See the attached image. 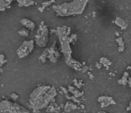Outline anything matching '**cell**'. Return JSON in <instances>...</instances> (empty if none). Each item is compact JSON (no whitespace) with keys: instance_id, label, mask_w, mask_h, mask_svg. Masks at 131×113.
I'll return each mask as SVG.
<instances>
[{"instance_id":"cell-3","label":"cell","mask_w":131,"mask_h":113,"mask_svg":"<svg viewBox=\"0 0 131 113\" xmlns=\"http://www.w3.org/2000/svg\"><path fill=\"white\" fill-rule=\"evenodd\" d=\"M0 113H30V111L16 102L5 100L0 102Z\"/></svg>"},{"instance_id":"cell-12","label":"cell","mask_w":131,"mask_h":113,"mask_svg":"<svg viewBox=\"0 0 131 113\" xmlns=\"http://www.w3.org/2000/svg\"><path fill=\"white\" fill-rule=\"evenodd\" d=\"M98 113H107V112H105V111H99Z\"/></svg>"},{"instance_id":"cell-10","label":"cell","mask_w":131,"mask_h":113,"mask_svg":"<svg viewBox=\"0 0 131 113\" xmlns=\"http://www.w3.org/2000/svg\"><path fill=\"white\" fill-rule=\"evenodd\" d=\"M14 0H0V11H4L5 8L9 7Z\"/></svg>"},{"instance_id":"cell-11","label":"cell","mask_w":131,"mask_h":113,"mask_svg":"<svg viewBox=\"0 0 131 113\" xmlns=\"http://www.w3.org/2000/svg\"><path fill=\"white\" fill-rule=\"evenodd\" d=\"M19 34L21 35V36H24V37H27L29 35V31L27 29H24V30H21L19 31Z\"/></svg>"},{"instance_id":"cell-6","label":"cell","mask_w":131,"mask_h":113,"mask_svg":"<svg viewBox=\"0 0 131 113\" xmlns=\"http://www.w3.org/2000/svg\"><path fill=\"white\" fill-rule=\"evenodd\" d=\"M20 22L25 27V29H27V30H33L35 29V23L33 22V21L29 20V19L24 18V19H23V20H21Z\"/></svg>"},{"instance_id":"cell-2","label":"cell","mask_w":131,"mask_h":113,"mask_svg":"<svg viewBox=\"0 0 131 113\" xmlns=\"http://www.w3.org/2000/svg\"><path fill=\"white\" fill-rule=\"evenodd\" d=\"M88 0H72L70 2L62 3L54 6V11L60 17L75 16L83 14L85 10Z\"/></svg>"},{"instance_id":"cell-8","label":"cell","mask_w":131,"mask_h":113,"mask_svg":"<svg viewBox=\"0 0 131 113\" xmlns=\"http://www.w3.org/2000/svg\"><path fill=\"white\" fill-rule=\"evenodd\" d=\"M18 5L20 6H24V7H28L32 6L35 4V2L33 0H16Z\"/></svg>"},{"instance_id":"cell-1","label":"cell","mask_w":131,"mask_h":113,"mask_svg":"<svg viewBox=\"0 0 131 113\" xmlns=\"http://www.w3.org/2000/svg\"><path fill=\"white\" fill-rule=\"evenodd\" d=\"M57 96V90L50 85H40L35 88L30 95V105L34 110L45 109Z\"/></svg>"},{"instance_id":"cell-4","label":"cell","mask_w":131,"mask_h":113,"mask_svg":"<svg viewBox=\"0 0 131 113\" xmlns=\"http://www.w3.org/2000/svg\"><path fill=\"white\" fill-rule=\"evenodd\" d=\"M49 39V30L44 22L40 23L35 36V43L40 47H45Z\"/></svg>"},{"instance_id":"cell-5","label":"cell","mask_w":131,"mask_h":113,"mask_svg":"<svg viewBox=\"0 0 131 113\" xmlns=\"http://www.w3.org/2000/svg\"><path fill=\"white\" fill-rule=\"evenodd\" d=\"M34 48V40H26L17 49V55L19 58H24L28 56Z\"/></svg>"},{"instance_id":"cell-9","label":"cell","mask_w":131,"mask_h":113,"mask_svg":"<svg viewBox=\"0 0 131 113\" xmlns=\"http://www.w3.org/2000/svg\"><path fill=\"white\" fill-rule=\"evenodd\" d=\"M115 24L116 25H118L120 29H122V30H125V29H127V22L123 20V19L119 18V17H117V18L115 19L114 21Z\"/></svg>"},{"instance_id":"cell-7","label":"cell","mask_w":131,"mask_h":113,"mask_svg":"<svg viewBox=\"0 0 131 113\" xmlns=\"http://www.w3.org/2000/svg\"><path fill=\"white\" fill-rule=\"evenodd\" d=\"M98 101L101 104V107H105V106H108V105H110V104L115 103L113 102V100L109 96H101L99 98Z\"/></svg>"}]
</instances>
